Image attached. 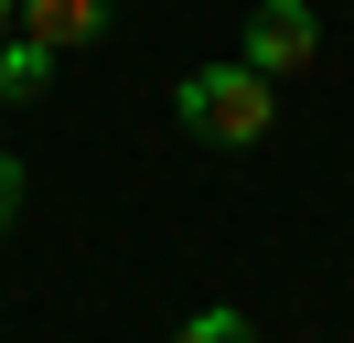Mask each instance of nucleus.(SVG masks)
I'll use <instances>...</instances> for the list:
<instances>
[{
	"label": "nucleus",
	"instance_id": "7",
	"mask_svg": "<svg viewBox=\"0 0 354 343\" xmlns=\"http://www.w3.org/2000/svg\"><path fill=\"white\" fill-rule=\"evenodd\" d=\"M0 33H22V0H0Z\"/></svg>",
	"mask_w": 354,
	"mask_h": 343
},
{
	"label": "nucleus",
	"instance_id": "5",
	"mask_svg": "<svg viewBox=\"0 0 354 343\" xmlns=\"http://www.w3.org/2000/svg\"><path fill=\"white\" fill-rule=\"evenodd\" d=\"M172 343H258V333H247V311H225V300H215V311H194Z\"/></svg>",
	"mask_w": 354,
	"mask_h": 343
},
{
	"label": "nucleus",
	"instance_id": "2",
	"mask_svg": "<svg viewBox=\"0 0 354 343\" xmlns=\"http://www.w3.org/2000/svg\"><path fill=\"white\" fill-rule=\"evenodd\" d=\"M311 54H322V11H311V0H258V11H247L236 64H258L268 86H279V75H301Z\"/></svg>",
	"mask_w": 354,
	"mask_h": 343
},
{
	"label": "nucleus",
	"instance_id": "1",
	"mask_svg": "<svg viewBox=\"0 0 354 343\" xmlns=\"http://www.w3.org/2000/svg\"><path fill=\"white\" fill-rule=\"evenodd\" d=\"M172 118L194 129L204 150H247V140H268V118H279V86H268L258 64H194V75L172 86Z\"/></svg>",
	"mask_w": 354,
	"mask_h": 343
},
{
	"label": "nucleus",
	"instance_id": "6",
	"mask_svg": "<svg viewBox=\"0 0 354 343\" xmlns=\"http://www.w3.org/2000/svg\"><path fill=\"white\" fill-rule=\"evenodd\" d=\"M22 183H32V172L11 161V150H0V236H11V214H22Z\"/></svg>",
	"mask_w": 354,
	"mask_h": 343
},
{
	"label": "nucleus",
	"instance_id": "4",
	"mask_svg": "<svg viewBox=\"0 0 354 343\" xmlns=\"http://www.w3.org/2000/svg\"><path fill=\"white\" fill-rule=\"evenodd\" d=\"M54 43H32V33H0V107H22V97H44V75H54Z\"/></svg>",
	"mask_w": 354,
	"mask_h": 343
},
{
	"label": "nucleus",
	"instance_id": "3",
	"mask_svg": "<svg viewBox=\"0 0 354 343\" xmlns=\"http://www.w3.org/2000/svg\"><path fill=\"white\" fill-rule=\"evenodd\" d=\"M108 21H118V0H22V33L54 43V54H86Z\"/></svg>",
	"mask_w": 354,
	"mask_h": 343
}]
</instances>
